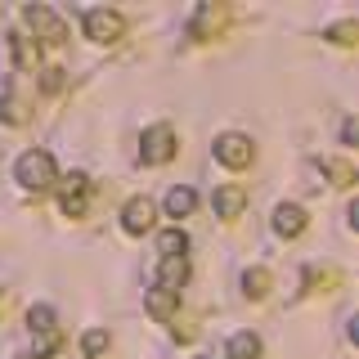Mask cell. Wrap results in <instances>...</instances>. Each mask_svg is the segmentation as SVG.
<instances>
[{
	"label": "cell",
	"mask_w": 359,
	"mask_h": 359,
	"mask_svg": "<svg viewBox=\"0 0 359 359\" xmlns=\"http://www.w3.org/2000/svg\"><path fill=\"white\" fill-rule=\"evenodd\" d=\"M194 207H198V194L189 184H175L171 194H166V216L180 220V216H194Z\"/></svg>",
	"instance_id": "8fae6325"
},
{
	"label": "cell",
	"mask_w": 359,
	"mask_h": 359,
	"mask_svg": "<svg viewBox=\"0 0 359 359\" xmlns=\"http://www.w3.org/2000/svg\"><path fill=\"white\" fill-rule=\"evenodd\" d=\"M153 216H157V207L149 198H130L126 207H121V229H126V233H144V229H153Z\"/></svg>",
	"instance_id": "52a82bcc"
},
{
	"label": "cell",
	"mask_w": 359,
	"mask_h": 359,
	"mask_svg": "<svg viewBox=\"0 0 359 359\" xmlns=\"http://www.w3.org/2000/svg\"><path fill=\"white\" fill-rule=\"evenodd\" d=\"M224 22H229V9H224V5H202L198 18H194V27H189V36H194V41H211Z\"/></svg>",
	"instance_id": "ba28073f"
},
{
	"label": "cell",
	"mask_w": 359,
	"mask_h": 359,
	"mask_svg": "<svg viewBox=\"0 0 359 359\" xmlns=\"http://www.w3.org/2000/svg\"><path fill=\"white\" fill-rule=\"evenodd\" d=\"M22 22H27L32 32L45 41V45H63L67 41V27H63V18L54 14L50 5H22Z\"/></svg>",
	"instance_id": "7a4b0ae2"
},
{
	"label": "cell",
	"mask_w": 359,
	"mask_h": 359,
	"mask_svg": "<svg viewBox=\"0 0 359 359\" xmlns=\"http://www.w3.org/2000/svg\"><path fill=\"white\" fill-rule=\"evenodd\" d=\"M140 157L149 166L171 162V157H175V130L171 126H149V130H144V140H140Z\"/></svg>",
	"instance_id": "277c9868"
},
{
	"label": "cell",
	"mask_w": 359,
	"mask_h": 359,
	"mask_svg": "<svg viewBox=\"0 0 359 359\" xmlns=\"http://www.w3.org/2000/svg\"><path fill=\"white\" fill-rule=\"evenodd\" d=\"M27 328L41 332V337L54 332V310H50V306H32V310H27Z\"/></svg>",
	"instance_id": "d6986e66"
},
{
	"label": "cell",
	"mask_w": 359,
	"mask_h": 359,
	"mask_svg": "<svg viewBox=\"0 0 359 359\" xmlns=\"http://www.w3.org/2000/svg\"><path fill=\"white\" fill-rule=\"evenodd\" d=\"M14 359H36V355H14Z\"/></svg>",
	"instance_id": "d4e9b609"
},
{
	"label": "cell",
	"mask_w": 359,
	"mask_h": 359,
	"mask_svg": "<svg viewBox=\"0 0 359 359\" xmlns=\"http://www.w3.org/2000/svg\"><path fill=\"white\" fill-rule=\"evenodd\" d=\"M90 189V180L81 175V171H72V175H63V198H81Z\"/></svg>",
	"instance_id": "44dd1931"
},
{
	"label": "cell",
	"mask_w": 359,
	"mask_h": 359,
	"mask_svg": "<svg viewBox=\"0 0 359 359\" xmlns=\"http://www.w3.org/2000/svg\"><path fill=\"white\" fill-rule=\"evenodd\" d=\"M314 166H319L323 175H332V184H337V189H351V184H355V171H351V162H341V157H319Z\"/></svg>",
	"instance_id": "4fadbf2b"
},
{
	"label": "cell",
	"mask_w": 359,
	"mask_h": 359,
	"mask_svg": "<svg viewBox=\"0 0 359 359\" xmlns=\"http://www.w3.org/2000/svg\"><path fill=\"white\" fill-rule=\"evenodd\" d=\"M0 121H5V126H22V121H27V112H22V104L14 95H0Z\"/></svg>",
	"instance_id": "ffe728a7"
},
{
	"label": "cell",
	"mask_w": 359,
	"mask_h": 359,
	"mask_svg": "<svg viewBox=\"0 0 359 359\" xmlns=\"http://www.w3.org/2000/svg\"><path fill=\"white\" fill-rule=\"evenodd\" d=\"M14 180H18L22 189H45L54 180V157L45 153V149H27L14 162Z\"/></svg>",
	"instance_id": "6da1fadb"
},
{
	"label": "cell",
	"mask_w": 359,
	"mask_h": 359,
	"mask_svg": "<svg viewBox=\"0 0 359 359\" xmlns=\"http://www.w3.org/2000/svg\"><path fill=\"white\" fill-rule=\"evenodd\" d=\"M157 252L162 256H184L189 252V233L184 229H166L162 238H157Z\"/></svg>",
	"instance_id": "ac0fdd59"
},
{
	"label": "cell",
	"mask_w": 359,
	"mask_h": 359,
	"mask_svg": "<svg viewBox=\"0 0 359 359\" xmlns=\"http://www.w3.org/2000/svg\"><path fill=\"white\" fill-rule=\"evenodd\" d=\"M121 32H126V18L117 9H86V36L90 41L112 45V41H121Z\"/></svg>",
	"instance_id": "3957f363"
},
{
	"label": "cell",
	"mask_w": 359,
	"mask_h": 359,
	"mask_svg": "<svg viewBox=\"0 0 359 359\" xmlns=\"http://www.w3.org/2000/svg\"><path fill=\"white\" fill-rule=\"evenodd\" d=\"M9 50H14V59H18V72H32V67H36V50H32V41L22 36V32L9 36Z\"/></svg>",
	"instance_id": "2e32d148"
},
{
	"label": "cell",
	"mask_w": 359,
	"mask_h": 359,
	"mask_svg": "<svg viewBox=\"0 0 359 359\" xmlns=\"http://www.w3.org/2000/svg\"><path fill=\"white\" fill-rule=\"evenodd\" d=\"M229 359H261V337L256 332H233L229 337Z\"/></svg>",
	"instance_id": "5bb4252c"
},
{
	"label": "cell",
	"mask_w": 359,
	"mask_h": 359,
	"mask_svg": "<svg viewBox=\"0 0 359 359\" xmlns=\"http://www.w3.org/2000/svg\"><path fill=\"white\" fill-rule=\"evenodd\" d=\"M41 86H45V95H54V90L63 86V67H45V76H41Z\"/></svg>",
	"instance_id": "603a6c76"
},
{
	"label": "cell",
	"mask_w": 359,
	"mask_h": 359,
	"mask_svg": "<svg viewBox=\"0 0 359 359\" xmlns=\"http://www.w3.org/2000/svg\"><path fill=\"white\" fill-rule=\"evenodd\" d=\"M243 292H247L252 301H261L265 292H269V269H261V265L247 269V274H243Z\"/></svg>",
	"instance_id": "e0dca14e"
},
{
	"label": "cell",
	"mask_w": 359,
	"mask_h": 359,
	"mask_svg": "<svg viewBox=\"0 0 359 359\" xmlns=\"http://www.w3.org/2000/svg\"><path fill=\"white\" fill-rule=\"evenodd\" d=\"M108 346H112L108 328H90V332L81 337V351H86V359H104V355H108Z\"/></svg>",
	"instance_id": "9a60e30c"
},
{
	"label": "cell",
	"mask_w": 359,
	"mask_h": 359,
	"mask_svg": "<svg viewBox=\"0 0 359 359\" xmlns=\"http://www.w3.org/2000/svg\"><path fill=\"white\" fill-rule=\"evenodd\" d=\"M341 140H346V144H355V117H346V126H341Z\"/></svg>",
	"instance_id": "cb8c5ba5"
},
{
	"label": "cell",
	"mask_w": 359,
	"mask_h": 359,
	"mask_svg": "<svg viewBox=\"0 0 359 359\" xmlns=\"http://www.w3.org/2000/svg\"><path fill=\"white\" fill-rule=\"evenodd\" d=\"M211 207H216V216L233 220V216H243V207H247V194H243L238 184H224V189H216V198H211Z\"/></svg>",
	"instance_id": "9c48e42d"
},
{
	"label": "cell",
	"mask_w": 359,
	"mask_h": 359,
	"mask_svg": "<svg viewBox=\"0 0 359 359\" xmlns=\"http://www.w3.org/2000/svg\"><path fill=\"white\" fill-rule=\"evenodd\" d=\"M216 157H220L224 166H233V171H238V166H252V157H256V144L247 140V135L229 130V135H220V140H216Z\"/></svg>",
	"instance_id": "5b68a950"
},
{
	"label": "cell",
	"mask_w": 359,
	"mask_h": 359,
	"mask_svg": "<svg viewBox=\"0 0 359 359\" xmlns=\"http://www.w3.org/2000/svg\"><path fill=\"white\" fill-rule=\"evenodd\" d=\"M323 36H328L332 45H351L355 41V22H337V27H328Z\"/></svg>",
	"instance_id": "7402d4cb"
},
{
	"label": "cell",
	"mask_w": 359,
	"mask_h": 359,
	"mask_svg": "<svg viewBox=\"0 0 359 359\" xmlns=\"http://www.w3.org/2000/svg\"><path fill=\"white\" fill-rule=\"evenodd\" d=\"M144 306H149V314L153 319H162V323H171L175 319V310H180V297H171V292H149V297H144Z\"/></svg>",
	"instance_id": "7c38bea8"
},
{
	"label": "cell",
	"mask_w": 359,
	"mask_h": 359,
	"mask_svg": "<svg viewBox=\"0 0 359 359\" xmlns=\"http://www.w3.org/2000/svg\"><path fill=\"white\" fill-rule=\"evenodd\" d=\"M274 229L283 233V238H297V233L306 229V211H301L297 202H283V207L274 211Z\"/></svg>",
	"instance_id": "30bf717a"
},
{
	"label": "cell",
	"mask_w": 359,
	"mask_h": 359,
	"mask_svg": "<svg viewBox=\"0 0 359 359\" xmlns=\"http://www.w3.org/2000/svg\"><path fill=\"white\" fill-rule=\"evenodd\" d=\"M189 283V256H162V269H157V292H171L180 297V287Z\"/></svg>",
	"instance_id": "8992f818"
}]
</instances>
